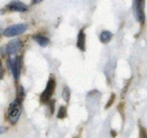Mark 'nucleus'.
I'll list each match as a JSON object with an SVG mask.
<instances>
[{"label":"nucleus","instance_id":"1a4fd4ad","mask_svg":"<svg viewBox=\"0 0 147 138\" xmlns=\"http://www.w3.org/2000/svg\"><path fill=\"white\" fill-rule=\"evenodd\" d=\"M33 39L38 43L40 47H47V45L49 43V39L47 37H43V35H40V34H37V35H34L33 37Z\"/></svg>","mask_w":147,"mask_h":138},{"label":"nucleus","instance_id":"f8f14e48","mask_svg":"<svg viewBox=\"0 0 147 138\" xmlns=\"http://www.w3.org/2000/svg\"><path fill=\"white\" fill-rule=\"evenodd\" d=\"M65 116H67V108L65 106H61V107H59V112H57V118L63 119Z\"/></svg>","mask_w":147,"mask_h":138},{"label":"nucleus","instance_id":"9d476101","mask_svg":"<svg viewBox=\"0 0 147 138\" xmlns=\"http://www.w3.org/2000/svg\"><path fill=\"white\" fill-rule=\"evenodd\" d=\"M113 34L109 30H103L100 34V39L103 43H107L112 39Z\"/></svg>","mask_w":147,"mask_h":138},{"label":"nucleus","instance_id":"20e7f679","mask_svg":"<svg viewBox=\"0 0 147 138\" xmlns=\"http://www.w3.org/2000/svg\"><path fill=\"white\" fill-rule=\"evenodd\" d=\"M55 81L53 78H51L49 80L47 84V87H45V90L43 91V93L41 94L40 96V100L43 103H47L51 100V97L53 96V92H55Z\"/></svg>","mask_w":147,"mask_h":138},{"label":"nucleus","instance_id":"f257e3e1","mask_svg":"<svg viewBox=\"0 0 147 138\" xmlns=\"http://www.w3.org/2000/svg\"><path fill=\"white\" fill-rule=\"evenodd\" d=\"M21 110H22L21 103L17 101V100H14L10 104V106L8 108V119L11 124H15L18 121L21 114Z\"/></svg>","mask_w":147,"mask_h":138},{"label":"nucleus","instance_id":"9b49d317","mask_svg":"<svg viewBox=\"0 0 147 138\" xmlns=\"http://www.w3.org/2000/svg\"><path fill=\"white\" fill-rule=\"evenodd\" d=\"M16 100L18 102H20V103H22L23 99H24L25 97V92H24V89H23V87H21V86H18L17 87V91H16Z\"/></svg>","mask_w":147,"mask_h":138},{"label":"nucleus","instance_id":"7ed1b4c3","mask_svg":"<svg viewBox=\"0 0 147 138\" xmlns=\"http://www.w3.org/2000/svg\"><path fill=\"white\" fill-rule=\"evenodd\" d=\"M21 64H22L21 57H17L15 60H11V59L7 60V67H8L9 71H11V73H12L15 80H18L19 75H20Z\"/></svg>","mask_w":147,"mask_h":138},{"label":"nucleus","instance_id":"dca6fc26","mask_svg":"<svg viewBox=\"0 0 147 138\" xmlns=\"http://www.w3.org/2000/svg\"><path fill=\"white\" fill-rule=\"evenodd\" d=\"M5 132H6V128L1 127V126H0V135H1V134H3V133H5Z\"/></svg>","mask_w":147,"mask_h":138},{"label":"nucleus","instance_id":"0eeeda50","mask_svg":"<svg viewBox=\"0 0 147 138\" xmlns=\"http://www.w3.org/2000/svg\"><path fill=\"white\" fill-rule=\"evenodd\" d=\"M8 8L13 11H18V12H23L27 10V5L24 4L20 1H12L8 4Z\"/></svg>","mask_w":147,"mask_h":138},{"label":"nucleus","instance_id":"2eb2a0df","mask_svg":"<svg viewBox=\"0 0 147 138\" xmlns=\"http://www.w3.org/2000/svg\"><path fill=\"white\" fill-rule=\"evenodd\" d=\"M114 98H115V95H112V98H111V100L109 101V103L107 104V106H106V108H109L111 106V104L113 103V101H114Z\"/></svg>","mask_w":147,"mask_h":138},{"label":"nucleus","instance_id":"ddd939ff","mask_svg":"<svg viewBox=\"0 0 147 138\" xmlns=\"http://www.w3.org/2000/svg\"><path fill=\"white\" fill-rule=\"evenodd\" d=\"M63 100H65V101H67V102L69 101V98H71V91H69V87H65V88H63Z\"/></svg>","mask_w":147,"mask_h":138},{"label":"nucleus","instance_id":"6e6552de","mask_svg":"<svg viewBox=\"0 0 147 138\" xmlns=\"http://www.w3.org/2000/svg\"><path fill=\"white\" fill-rule=\"evenodd\" d=\"M77 47H78L81 51H85V49H86V34H85L84 30H81L80 32H79Z\"/></svg>","mask_w":147,"mask_h":138},{"label":"nucleus","instance_id":"f03ea898","mask_svg":"<svg viewBox=\"0 0 147 138\" xmlns=\"http://www.w3.org/2000/svg\"><path fill=\"white\" fill-rule=\"evenodd\" d=\"M27 29V24L25 23H18V24H14L8 26L6 29H4L3 31V35L6 37H16L21 33H23Z\"/></svg>","mask_w":147,"mask_h":138},{"label":"nucleus","instance_id":"39448f33","mask_svg":"<svg viewBox=\"0 0 147 138\" xmlns=\"http://www.w3.org/2000/svg\"><path fill=\"white\" fill-rule=\"evenodd\" d=\"M5 47V53L8 55H15L19 49H22V43L19 39H14V41H11L8 45Z\"/></svg>","mask_w":147,"mask_h":138},{"label":"nucleus","instance_id":"4468645a","mask_svg":"<svg viewBox=\"0 0 147 138\" xmlns=\"http://www.w3.org/2000/svg\"><path fill=\"white\" fill-rule=\"evenodd\" d=\"M3 68H2V64H1V61H0V80L3 78Z\"/></svg>","mask_w":147,"mask_h":138},{"label":"nucleus","instance_id":"423d86ee","mask_svg":"<svg viewBox=\"0 0 147 138\" xmlns=\"http://www.w3.org/2000/svg\"><path fill=\"white\" fill-rule=\"evenodd\" d=\"M143 5L144 2L143 1H136L134 3V15L137 21L140 23H144L145 20V14L144 10H143Z\"/></svg>","mask_w":147,"mask_h":138}]
</instances>
